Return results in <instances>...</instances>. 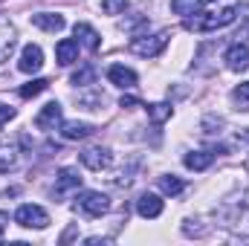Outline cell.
<instances>
[{
    "label": "cell",
    "mask_w": 249,
    "mask_h": 246,
    "mask_svg": "<svg viewBox=\"0 0 249 246\" xmlns=\"http://www.w3.org/2000/svg\"><path fill=\"white\" fill-rule=\"evenodd\" d=\"M55 61L61 67H70V64L78 61V41L75 38H61L55 44Z\"/></svg>",
    "instance_id": "cell-15"
},
{
    "label": "cell",
    "mask_w": 249,
    "mask_h": 246,
    "mask_svg": "<svg viewBox=\"0 0 249 246\" xmlns=\"http://www.w3.org/2000/svg\"><path fill=\"white\" fill-rule=\"evenodd\" d=\"M61 122H64V119H61V105H58V102L44 105V107H41V113L35 116V127H38V130H55Z\"/></svg>",
    "instance_id": "cell-11"
},
{
    "label": "cell",
    "mask_w": 249,
    "mask_h": 246,
    "mask_svg": "<svg viewBox=\"0 0 249 246\" xmlns=\"http://www.w3.org/2000/svg\"><path fill=\"white\" fill-rule=\"evenodd\" d=\"M72 35H75L78 47H84V50H90V53H96V50L102 47V35H99L90 23H75V26H72Z\"/></svg>",
    "instance_id": "cell-13"
},
{
    "label": "cell",
    "mask_w": 249,
    "mask_h": 246,
    "mask_svg": "<svg viewBox=\"0 0 249 246\" xmlns=\"http://www.w3.org/2000/svg\"><path fill=\"white\" fill-rule=\"evenodd\" d=\"M168 38H171V32H165V29L157 32V35H136L130 41V53L142 55V58H154V55H160L168 47Z\"/></svg>",
    "instance_id": "cell-3"
},
{
    "label": "cell",
    "mask_w": 249,
    "mask_h": 246,
    "mask_svg": "<svg viewBox=\"0 0 249 246\" xmlns=\"http://www.w3.org/2000/svg\"><path fill=\"white\" fill-rule=\"evenodd\" d=\"M81 165L90 168V171H105V168L113 165V154H110V148H105V145L84 148V151H81Z\"/></svg>",
    "instance_id": "cell-5"
},
{
    "label": "cell",
    "mask_w": 249,
    "mask_h": 246,
    "mask_svg": "<svg viewBox=\"0 0 249 246\" xmlns=\"http://www.w3.org/2000/svg\"><path fill=\"white\" fill-rule=\"evenodd\" d=\"M58 130H61L64 139L75 142V139H87V136L93 133V124H87V122H61Z\"/></svg>",
    "instance_id": "cell-17"
},
{
    "label": "cell",
    "mask_w": 249,
    "mask_h": 246,
    "mask_svg": "<svg viewBox=\"0 0 249 246\" xmlns=\"http://www.w3.org/2000/svg\"><path fill=\"white\" fill-rule=\"evenodd\" d=\"M41 67H44V50H41L38 44H26V47L20 50L18 70H20V72H26V75H32V72H38Z\"/></svg>",
    "instance_id": "cell-7"
},
{
    "label": "cell",
    "mask_w": 249,
    "mask_h": 246,
    "mask_svg": "<svg viewBox=\"0 0 249 246\" xmlns=\"http://www.w3.org/2000/svg\"><path fill=\"white\" fill-rule=\"evenodd\" d=\"M47 87H50V81H47V78H32L29 84H23V87H20V99H35V96H38V93H44Z\"/></svg>",
    "instance_id": "cell-22"
},
{
    "label": "cell",
    "mask_w": 249,
    "mask_h": 246,
    "mask_svg": "<svg viewBox=\"0 0 249 246\" xmlns=\"http://www.w3.org/2000/svg\"><path fill=\"white\" fill-rule=\"evenodd\" d=\"M212 159H214V151H188L183 157V165L188 171H206L212 165Z\"/></svg>",
    "instance_id": "cell-16"
},
{
    "label": "cell",
    "mask_w": 249,
    "mask_h": 246,
    "mask_svg": "<svg viewBox=\"0 0 249 246\" xmlns=\"http://www.w3.org/2000/svg\"><path fill=\"white\" fill-rule=\"evenodd\" d=\"M6 226H9V214H6V211H0V235L6 232Z\"/></svg>",
    "instance_id": "cell-28"
},
{
    "label": "cell",
    "mask_w": 249,
    "mask_h": 246,
    "mask_svg": "<svg viewBox=\"0 0 249 246\" xmlns=\"http://www.w3.org/2000/svg\"><path fill=\"white\" fill-rule=\"evenodd\" d=\"M107 81L116 84V87H122V90H133L136 81H139V75H136L130 67H124V64H113V67L107 70Z\"/></svg>",
    "instance_id": "cell-12"
},
{
    "label": "cell",
    "mask_w": 249,
    "mask_h": 246,
    "mask_svg": "<svg viewBox=\"0 0 249 246\" xmlns=\"http://www.w3.org/2000/svg\"><path fill=\"white\" fill-rule=\"evenodd\" d=\"M203 9V0H171V12L180 18H191Z\"/></svg>",
    "instance_id": "cell-19"
},
{
    "label": "cell",
    "mask_w": 249,
    "mask_h": 246,
    "mask_svg": "<svg viewBox=\"0 0 249 246\" xmlns=\"http://www.w3.org/2000/svg\"><path fill=\"white\" fill-rule=\"evenodd\" d=\"M15 47H18V29L6 15H0V64H6L12 58Z\"/></svg>",
    "instance_id": "cell-6"
},
{
    "label": "cell",
    "mask_w": 249,
    "mask_h": 246,
    "mask_svg": "<svg viewBox=\"0 0 249 246\" xmlns=\"http://www.w3.org/2000/svg\"><path fill=\"white\" fill-rule=\"evenodd\" d=\"M18 168V151L12 145L0 148V171H15Z\"/></svg>",
    "instance_id": "cell-23"
},
{
    "label": "cell",
    "mask_w": 249,
    "mask_h": 246,
    "mask_svg": "<svg viewBox=\"0 0 249 246\" xmlns=\"http://www.w3.org/2000/svg\"><path fill=\"white\" fill-rule=\"evenodd\" d=\"M81 188V174L78 168H61L55 174V197H67L70 191H78Z\"/></svg>",
    "instance_id": "cell-10"
},
{
    "label": "cell",
    "mask_w": 249,
    "mask_h": 246,
    "mask_svg": "<svg viewBox=\"0 0 249 246\" xmlns=\"http://www.w3.org/2000/svg\"><path fill=\"white\" fill-rule=\"evenodd\" d=\"M107 209H110V197L102 191L87 188V191L75 194V211H81L87 217H102V214H107Z\"/></svg>",
    "instance_id": "cell-2"
},
{
    "label": "cell",
    "mask_w": 249,
    "mask_h": 246,
    "mask_svg": "<svg viewBox=\"0 0 249 246\" xmlns=\"http://www.w3.org/2000/svg\"><path fill=\"white\" fill-rule=\"evenodd\" d=\"M119 105H122V107H139L142 102H139V99H133V96H122V102H119Z\"/></svg>",
    "instance_id": "cell-27"
},
{
    "label": "cell",
    "mask_w": 249,
    "mask_h": 246,
    "mask_svg": "<svg viewBox=\"0 0 249 246\" xmlns=\"http://www.w3.org/2000/svg\"><path fill=\"white\" fill-rule=\"evenodd\" d=\"M15 223L23 226V229H47V226H50V214H47L44 206L23 203V206H18V211H15Z\"/></svg>",
    "instance_id": "cell-4"
},
{
    "label": "cell",
    "mask_w": 249,
    "mask_h": 246,
    "mask_svg": "<svg viewBox=\"0 0 249 246\" xmlns=\"http://www.w3.org/2000/svg\"><path fill=\"white\" fill-rule=\"evenodd\" d=\"M148 116H151L157 124L168 122V119L174 116V105H171V102H157V105H148Z\"/></svg>",
    "instance_id": "cell-18"
},
{
    "label": "cell",
    "mask_w": 249,
    "mask_h": 246,
    "mask_svg": "<svg viewBox=\"0 0 249 246\" xmlns=\"http://www.w3.org/2000/svg\"><path fill=\"white\" fill-rule=\"evenodd\" d=\"M223 61H226V67L232 70V72H244L249 67V44H232L226 53H223Z\"/></svg>",
    "instance_id": "cell-8"
},
{
    "label": "cell",
    "mask_w": 249,
    "mask_h": 246,
    "mask_svg": "<svg viewBox=\"0 0 249 246\" xmlns=\"http://www.w3.org/2000/svg\"><path fill=\"white\" fill-rule=\"evenodd\" d=\"M32 26H38L44 32H61L67 26V20L58 12H38V15H32Z\"/></svg>",
    "instance_id": "cell-14"
},
{
    "label": "cell",
    "mask_w": 249,
    "mask_h": 246,
    "mask_svg": "<svg viewBox=\"0 0 249 246\" xmlns=\"http://www.w3.org/2000/svg\"><path fill=\"white\" fill-rule=\"evenodd\" d=\"M232 99L241 105V110H249V81H244V84H238V87H235Z\"/></svg>",
    "instance_id": "cell-25"
},
{
    "label": "cell",
    "mask_w": 249,
    "mask_h": 246,
    "mask_svg": "<svg viewBox=\"0 0 249 246\" xmlns=\"http://www.w3.org/2000/svg\"><path fill=\"white\" fill-rule=\"evenodd\" d=\"M183 188H186V183H183L180 177H174V174L160 177V191H162V194H168V197H177Z\"/></svg>",
    "instance_id": "cell-20"
},
{
    "label": "cell",
    "mask_w": 249,
    "mask_h": 246,
    "mask_svg": "<svg viewBox=\"0 0 249 246\" xmlns=\"http://www.w3.org/2000/svg\"><path fill=\"white\" fill-rule=\"evenodd\" d=\"M162 197L160 194H151V191H145V194H139V200H136V211H139V217H145V220H154V217H160L162 214Z\"/></svg>",
    "instance_id": "cell-9"
},
{
    "label": "cell",
    "mask_w": 249,
    "mask_h": 246,
    "mask_svg": "<svg viewBox=\"0 0 249 246\" xmlns=\"http://www.w3.org/2000/svg\"><path fill=\"white\" fill-rule=\"evenodd\" d=\"M15 116H18V110H15L12 105H3V102H0V127H3V124H9Z\"/></svg>",
    "instance_id": "cell-26"
},
{
    "label": "cell",
    "mask_w": 249,
    "mask_h": 246,
    "mask_svg": "<svg viewBox=\"0 0 249 246\" xmlns=\"http://www.w3.org/2000/svg\"><path fill=\"white\" fill-rule=\"evenodd\" d=\"M238 6H229V9H220V12H197L194 18H188V29L194 32H214V29H223L229 26L235 18H238Z\"/></svg>",
    "instance_id": "cell-1"
},
{
    "label": "cell",
    "mask_w": 249,
    "mask_h": 246,
    "mask_svg": "<svg viewBox=\"0 0 249 246\" xmlns=\"http://www.w3.org/2000/svg\"><path fill=\"white\" fill-rule=\"evenodd\" d=\"M130 6V0H102V12L105 15H122Z\"/></svg>",
    "instance_id": "cell-24"
},
{
    "label": "cell",
    "mask_w": 249,
    "mask_h": 246,
    "mask_svg": "<svg viewBox=\"0 0 249 246\" xmlns=\"http://www.w3.org/2000/svg\"><path fill=\"white\" fill-rule=\"evenodd\" d=\"M70 81H72L75 87H90V84H96V70H93V67H81V70L72 72Z\"/></svg>",
    "instance_id": "cell-21"
}]
</instances>
